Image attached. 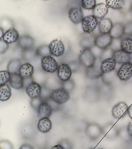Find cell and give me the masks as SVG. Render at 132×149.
Listing matches in <instances>:
<instances>
[{"mask_svg": "<svg viewBox=\"0 0 132 149\" xmlns=\"http://www.w3.org/2000/svg\"><path fill=\"white\" fill-rule=\"evenodd\" d=\"M21 65V62L20 59H12L9 62L7 67L8 71L11 73H19V68Z\"/></svg>", "mask_w": 132, "mask_h": 149, "instance_id": "cell-28", "label": "cell"}, {"mask_svg": "<svg viewBox=\"0 0 132 149\" xmlns=\"http://www.w3.org/2000/svg\"><path fill=\"white\" fill-rule=\"evenodd\" d=\"M96 60V56L91 49H84L79 55V62L86 68L94 66L95 64Z\"/></svg>", "mask_w": 132, "mask_h": 149, "instance_id": "cell-1", "label": "cell"}, {"mask_svg": "<svg viewBox=\"0 0 132 149\" xmlns=\"http://www.w3.org/2000/svg\"><path fill=\"white\" fill-rule=\"evenodd\" d=\"M125 24L121 22H117L113 24L110 35L113 39H119L125 34Z\"/></svg>", "mask_w": 132, "mask_h": 149, "instance_id": "cell-13", "label": "cell"}, {"mask_svg": "<svg viewBox=\"0 0 132 149\" xmlns=\"http://www.w3.org/2000/svg\"><path fill=\"white\" fill-rule=\"evenodd\" d=\"M95 37L91 36L84 37L81 40V46L84 49H91L95 45Z\"/></svg>", "mask_w": 132, "mask_h": 149, "instance_id": "cell-30", "label": "cell"}, {"mask_svg": "<svg viewBox=\"0 0 132 149\" xmlns=\"http://www.w3.org/2000/svg\"><path fill=\"white\" fill-rule=\"evenodd\" d=\"M117 64L114 58H107L102 61L101 69L104 74L110 73L114 70Z\"/></svg>", "mask_w": 132, "mask_h": 149, "instance_id": "cell-18", "label": "cell"}, {"mask_svg": "<svg viewBox=\"0 0 132 149\" xmlns=\"http://www.w3.org/2000/svg\"><path fill=\"white\" fill-rule=\"evenodd\" d=\"M34 40L32 37L28 35L22 36L18 41L19 46L24 50L32 49L34 46Z\"/></svg>", "mask_w": 132, "mask_h": 149, "instance_id": "cell-24", "label": "cell"}, {"mask_svg": "<svg viewBox=\"0 0 132 149\" xmlns=\"http://www.w3.org/2000/svg\"><path fill=\"white\" fill-rule=\"evenodd\" d=\"M63 88L68 92L72 91L75 86V83L73 80H69L63 83Z\"/></svg>", "mask_w": 132, "mask_h": 149, "instance_id": "cell-35", "label": "cell"}, {"mask_svg": "<svg viewBox=\"0 0 132 149\" xmlns=\"http://www.w3.org/2000/svg\"><path fill=\"white\" fill-rule=\"evenodd\" d=\"M106 5L114 10H121L125 4V0H106Z\"/></svg>", "mask_w": 132, "mask_h": 149, "instance_id": "cell-29", "label": "cell"}, {"mask_svg": "<svg viewBox=\"0 0 132 149\" xmlns=\"http://www.w3.org/2000/svg\"><path fill=\"white\" fill-rule=\"evenodd\" d=\"M33 73L34 67L32 64L28 63L22 65L19 71V74L23 78L24 80L32 77Z\"/></svg>", "mask_w": 132, "mask_h": 149, "instance_id": "cell-22", "label": "cell"}, {"mask_svg": "<svg viewBox=\"0 0 132 149\" xmlns=\"http://www.w3.org/2000/svg\"><path fill=\"white\" fill-rule=\"evenodd\" d=\"M37 54L43 57L50 56L51 55L50 51L49 46L46 45L40 46L37 49Z\"/></svg>", "mask_w": 132, "mask_h": 149, "instance_id": "cell-33", "label": "cell"}, {"mask_svg": "<svg viewBox=\"0 0 132 149\" xmlns=\"http://www.w3.org/2000/svg\"><path fill=\"white\" fill-rule=\"evenodd\" d=\"M10 86L15 89L19 90L23 87L24 80L18 73H12L11 74L10 81Z\"/></svg>", "mask_w": 132, "mask_h": 149, "instance_id": "cell-19", "label": "cell"}, {"mask_svg": "<svg viewBox=\"0 0 132 149\" xmlns=\"http://www.w3.org/2000/svg\"><path fill=\"white\" fill-rule=\"evenodd\" d=\"M82 6L88 10H93L96 4V0H82Z\"/></svg>", "mask_w": 132, "mask_h": 149, "instance_id": "cell-32", "label": "cell"}, {"mask_svg": "<svg viewBox=\"0 0 132 149\" xmlns=\"http://www.w3.org/2000/svg\"><path fill=\"white\" fill-rule=\"evenodd\" d=\"M41 64L44 70L48 73H54L58 68L57 62L50 56L43 57L41 59Z\"/></svg>", "mask_w": 132, "mask_h": 149, "instance_id": "cell-5", "label": "cell"}, {"mask_svg": "<svg viewBox=\"0 0 132 149\" xmlns=\"http://www.w3.org/2000/svg\"><path fill=\"white\" fill-rule=\"evenodd\" d=\"M125 34L132 36V21L125 24Z\"/></svg>", "mask_w": 132, "mask_h": 149, "instance_id": "cell-37", "label": "cell"}, {"mask_svg": "<svg viewBox=\"0 0 132 149\" xmlns=\"http://www.w3.org/2000/svg\"><path fill=\"white\" fill-rule=\"evenodd\" d=\"M11 88L7 84L0 86V100L1 101H8L11 97Z\"/></svg>", "mask_w": 132, "mask_h": 149, "instance_id": "cell-26", "label": "cell"}, {"mask_svg": "<svg viewBox=\"0 0 132 149\" xmlns=\"http://www.w3.org/2000/svg\"><path fill=\"white\" fill-rule=\"evenodd\" d=\"M113 39L110 33H100L95 37V46L100 49H106L112 45Z\"/></svg>", "mask_w": 132, "mask_h": 149, "instance_id": "cell-2", "label": "cell"}, {"mask_svg": "<svg viewBox=\"0 0 132 149\" xmlns=\"http://www.w3.org/2000/svg\"><path fill=\"white\" fill-rule=\"evenodd\" d=\"M27 95L31 99H35L41 96L42 89L41 86L37 83L32 81L26 87Z\"/></svg>", "mask_w": 132, "mask_h": 149, "instance_id": "cell-10", "label": "cell"}, {"mask_svg": "<svg viewBox=\"0 0 132 149\" xmlns=\"http://www.w3.org/2000/svg\"><path fill=\"white\" fill-rule=\"evenodd\" d=\"M86 132L90 139L95 140L103 134V128L97 123H90L86 127Z\"/></svg>", "mask_w": 132, "mask_h": 149, "instance_id": "cell-9", "label": "cell"}, {"mask_svg": "<svg viewBox=\"0 0 132 149\" xmlns=\"http://www.w3.org/2000/svg\"><path fill=\"white\" fill-rule=\"evenodd\" d=\"M127 132L129 136L132 138V120L127 125Z\"/></svg>", "mask_w": 132, "mask_h": 149, "instance_id": "cell-38", "label": "cell"}, {"mask_svg": "<svg viewBox=\"0 0 132 149\" xmlns=\"http://www.w3.org/2000/svg\"><path fill=\"white\" fill-rule=\"evenodd\" d=\"M103 134L106 138L113 139L117 136L119 131L114 124L110 123L103 128Z\"/></svg>", "mask_w": 132, "mask_h": 149, "instance_id": "cell-23", "label": "cell"}, {"mask_svg": "<svg viewBox=\"0 0 132 149\" xmlns=\"http://www.w3.org/2000/svg\"><path fill=\"white\" fill-rule=\"evenodd\" d=\"M131 13H132V9H131Z\"/></svg>", "mask_w": 132, "mask_h": 149, "instance_id": "cell-42", "label": "cell"}, {"mask_svg": "<svg viewBox=\"0 0 132 149\" xmlns=\"http://www.w3.org/2000/svg\"><path fill=\"white\" fill-rule=\"evenodd\" d=\"M50 98L55 103L61 104L67 102L70 98V97L69 92L62 87L53 91L50 95Z\"/></svg>", "mask_w": 132, "mask_h": 149, "instance_id": "cell-3", "label": "cell"}, {"mask_svg": "<svg viewBox=\"0 0 132 149\" xmlns=\"http://www.w3.org/2000/svg\"><path fill=\"white\" fill-rule=\"evenodd\" d=\"M108 6L104 3H99L97 4L93 10V13L98 19H102L105 17L108 13Z\"/></svg>", "mask_w": 132, "mask_h": 149, "instance_id": "cell-21", "label": "cell"}, {"mask_svg": "<svg viewBox=\"0 0 132 149\" xmlns=\"http://www.w3.org/2000/svg\"><path fill=\"white\" fill-rule=\"evenodd\" d=\"M52 122L49 118L43 117L39 120L38 123V130L43 133L49 132L52 127Z\"/></svg>", "mask_w": 132, "mask_h": 149, "instance_id": "cell-25", "label": "cell"}, {"mask_svg": "<svg viewBox=\"0 0 132 149\" xmlns=\"http://www.w3.org/2000/svg\"><path fill=\"white\" fill-rule=\"evenodd\" d=\"M50 51L52 55L55 57L62 56L65 51L64 45L59 38L54 40L50 44Z\"/></svg>", "mask_w": 132, "mask_h": 149, "instance_id": "cell-7", "label": "cell"}, {"mask_svg": "<svg viewBox=\"0 0 132 149\" xmlns=\"http://www.w3.org/2000/svg\"><path fill=\"white\" fill-rule=\"evenodd\" d=\"M85 73L86 77L91 80L98 79L104 74L101 69L100 66H97L95 64L93 66L86 68Z\"/></svg>", "mask_w": 132, "mask_h": 149, "instance_id": "cell-14", "label": "cell"}, {"mask_svg": "<svg viewBox=\"0 0 132 149\" xmlns=\"http://www.w3.org/2000/svg\"><path fill=\"white\" fill-rule=\"evenodd\" d=\"M130 56H131V59H130V62L131 63H132V54H130Z\"/></svg>", "mask_w": 132, "mask_h": 149, "instance_id": "cell-41", "label": "cell"}, {"mask_svg": "<svg viewBox=\"0 0 132 149\" xmlns=\"http://www.w3.org/2000/svg\"><path fill=\"white\" fill-rule=\"evenodd\" d=\"M113 24L111 19L104 17L100 19L98 25L100 33L102 34L110 33Z\"/></svg>", "mask_w": 132, "mask_h": 149, "instance_id": "cell-16", "label": "cell"}, {"mask_svg": "<svg viewBox=\"0 0 132 149\" xmlns=\"http://www.w3.org/2000/svg\"><path fill=\"white\" fill-rule=\"evenodd\" d=\"M42 101L40 98V96L37 98L32 99L31 101V105L33 108L37 110L38 107Z\"/></svg>", "mask_w": 132, "mask_h": 149, "instance_id": "cell-36", "label": "cell"}, {"mask_svg": "<svg viewBox=\"0 0 132 149\" xmlns=\"http://www.w3.org/2000/svg\"><path fill=\"white\" fill-rule=\"evenodd\" d=\"M98 19L93 15H90L84 17L82 22V28L86 33L91 34L95 30L98 25Z\"/></svg>", "mask_w": 132, "mask_h": 149, "instance_id": "cell-4", "label": "cell"}, {"mask_svg": "<svg viewBox=\"0 0 132 149\" xmlns=\"http://www.w3.org/2000/svg\"><path fill=\"white\" fill-rule=\"evenodd\" d=\"M113 58L118 64H122L130 62V54L124 52L121 49L114 51Z\"/></svg>", "mask_w": 132, "mask_h": 149, "instance_id": "cell-20", "label": "cell"}, {"mask_svg": "<svg viewBox=\"0 0 132 149\" xmlns=\"http://www.w3.org/2000/svg\"><path fill=\"white\" fill-rule=\"evenodd\" d=\"M120 47L124 52L132 54V38L127 37L123 38L120 41Z\"/></svg>", "mask_w": 132, "mask_h": 149, "instance_id": "cell-27", "label": "cell"}, {"mask_svg": "<svg viewBox=\"0 0 132 149\" xmlns=\"http://www.w3.org/2000/svg\"><path fill=\"white\" fill-rule=\"evenodd\" d=\"M72 71L68 64H62L57 69V75L61 81H68L71 78Z\"/></svg>", "mask_w": 132, "mask_h": 149, "instance_id": "cell-12", "label": "cell"}, {"mask_svg": "<svg viewBox=\"0 0 132 149\" xmlns=\"http://www.w3.org/2000/svg\"><path fill=\"white\" fill-rule=\"evenodd\" d=\"M129 107L124 102H118L113 107L112 110V116L116 119L123 118L127 113Z\"/></svg>", "mask_w": 132, "mask_h": 149, "instance_id": "cell-8", "label": "cell"}, {"mask_svg": "<svg viewBox=\"0 0 132 149\" xmlns=\"http://www.w3.org/2000/svg\"><path fill=\"white\" fill-rule=\"evenodd\" d=\"M0 31H1V39H2V38H3V35H4V32L2 33V32H3V30H2V29L1 28V30H0Z\"/></svg>", "mask_w": 132, "mask_h": 149, "instance_id": "cell-40", "label": "cell"}, {"mask_svg": "<svg viewBox=\"0 0 132 149\" xmlns=\"http://www.w3.org/2000/svg\"><path fill=\"white\" fill-rule=\"evenodd\" d=\"M68 16L70 21L75 24L82 23L84 18L82 9L77 7L70 8L68 12Z\"/></svg>", "mask_w": 132, "mask_h": 149, "instance_id": "cell-11", "label": "cell"}, {"mask_svg": "<svg viewBox=\"0 0 132 149\" xmlns=\"http://www.w3.org/2000/svg\"><path fill=\"white\" fill-rule=\"evenodd\" d=\"M11 73L8 71L0 72V86L6 84L10 81Z\"/></svg>", "mask_w": 132, "mask_h": 149, "instance_id": "cell-31", "label": "cell"}, {"mask_svg": "<svg viewBox=\"0 0 132 149\" xmlns=\"http://www.w3.org/2000/svg\"><path fill=\"white\" fill-rule=\"evenodd\" d=\"M37 111L41 118H49L53 113V108L47 101H43L38 107Z\"/></svg>", "mask_w": 132, "mask_h": 149, "instance_id": "cell-15", "label": "cell"}, {"mask_svg": "<svg viewBox=\"0 0 132 149\" xmlns=\"http://www.w3.org/2000/svg\"><path fill=\"white\" fill-rule=\"evenodd\" d=\"M117 76L121 81H127L132 77V63L130 62L123 64L119 68Z\"/></svg>", "mask_w": 132, "mask_h": 149, "instance_id": "cell-6", "label": "cell"}, {"mask_svg": "<svg viewBox=\"0 0 132 149\" xmlns=\"http://www.w3.org/2000/svg\"><path fill=\"white\" fill-rule=\"evenodd\" d=\"M19 39V32L14 28L8 30L3 36V40L8 44L15 42Z\"/></svg>", "mask_w": 132, "mask_h": 149, "instance_id": "cell-17", "label": "cell"}, {"mask_svg": "<svg viewBox=\"0 0 132 149\" xmlns=\"http://www.w3.org/2000/svg\"><path fill=\"white\" fill-rule=\"evenodd\" d=\"M44 1H48V0H44Z\"/></svg>", "mask_w": 132, "mask_h": 149, "instance_id": "cell-43", "label": "cell"}, {"mask_svg": "<svg viewBox=\"0 0 132 149\" xmlns=\"http://www.w3.org/2000/svg\"><path fill=\"white\" fill-rule=\"evenodd\" d=\"M127 114H128L129 117L132 120V105L131 106L128 108V111H127Z\"/></svg>", "mask_w": 132, "mask_h": 149, "instance_id": "cell-39", "label": "cell"}, {"mask_svg": "<svg viewBox=\"0 0 132 149\" xmlns=\"http://www.w3.org/2000/svg\"><path fill=\"white\" fill-rule=\"evenodd\" d=\"M103 51L100 57L102 61L107 58H113V53L114 52V50L113 49L109 47Z\"/></svg>", "mask_w": 132, "mask_h": 149, "instance_id": "cell-34", "label": "cell"}]
</instances>
